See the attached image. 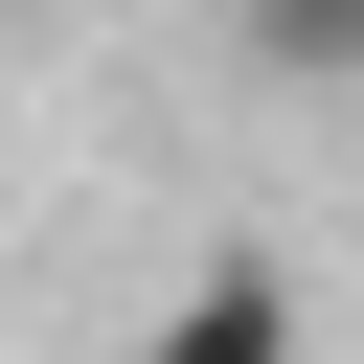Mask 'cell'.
<instances>
[{
    "instance_id": "cell-1",
    "label": "cell",
    "mask_w": 364,
    "mask_h": 364,
    "mask_svg": "<svg viewBox=\"0 0 364 364\" xmlns=\"http://www.w3.org/2000/svg\"><path fill=\"white\" fill-rule=\"evenodd\" d=\"M136 364H296V296H273V273H182V296L136 318Z\"/></svg>"
},
{
    "instance_id": "cell-2",
    "label": "cell",
    "mask_w": 364,
    "mask_h": 364,
    "mask_svg": "<svg viewBox=\"0 0 364 364\" xmlns=\"http://www.w3.org/2000/svg\"><path fill=\"white\" fill-rule=\"evenodd\" d=\"M250 68H296V91H341V68H364V0H250Z\"/></svg>"
}]
</instances>
